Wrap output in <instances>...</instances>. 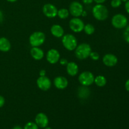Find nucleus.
<instances>
[{"label":"nucleus","mask_w":129,"mask_h":129,"mask_svg":"<svg viewBox=\"0 0 129 129\" xmlns=\"http://www.w3.org/2000/svg\"><path fill=\"white\" fill-rule=\"evenodd\" d=\"M92 13L97 20L104 21L108 16V10L103 4H96L92 9Z\"/></svg>","instance_id":"1"},{"label":"nucleus","mask_w":129,"mask_h":129,"mask_svg":"<svg viewBox=\"0 0 129 129\" xmlns=\"http://www.w3.org/2000/svg\"><path fill=\"white\" fill-rule=\"evenodd\" d=\"M91 52V47L87 43H82L76 47L75 49L76 57L80 60H84L88 58Z\"/></svg>","instance_id":"2"},{"label":"nucleus","mask_w":129,"mask_h":129,"mask_svg":"<svg viewBox=\"0 0 129 129\" xmlns=\"http://www.w3.org/2000/svg\"><path fill=\"white\" fill-rule=\"evenodd\" d=\"M62 43L64 48L69 51L74 50L78 46V40L74 35L72 34H66L62 38Z\"/></svg>","instance_id":"3"},{"label":"nucleus","mask_w":129,"mask_h":129,"mask_svg":"<svg viewBox=\"0 0 129 129\" xmlns=\"http://www.w3.org/2000/svg\"><path fill=\"white\" fill-rule=\"evenodd\" d=\"M45 40V35L42 31H35L30 35L29 43L31 47H40Z\"/></svg>","instance_id":"4"},{"label":"nucleus","mask_w":129,"mask_h":129,"mask_svg":"<svg viewBox=\"0 0 129 129\" xmlns=\"http://www.w3.org/2000/svg\"><path fill=\"white\" fill-rule=\"evenodd\" d=\"M112 24L113 27L117 29L124 28L127 26L128 19L122 14H117L112 17Z\"/></svg>","instance_id":"5"},{"label":"nucleus","mask_w":129,"mask_h":129,"mask_svg":"<svg viewBox=\"0 0 129 129\" xmlns=\"http://www.w3.org/2000/svg\"><path fill=\"white\" fill-rule=\"evenodd\" d=\"M79 82L83 86H89L94 83V76L91 72L84 71L79 76Z\"/></svg>","instance_id":"6"},{"label":"nucleus","mask_w":129,"mask_h":129,"mask_svg":"<svg viewBox=\"0 0 129 129\" xmlns=\"http://www.w3.org/2000/svg\"><path fill=\"white\" fill-rule=\"evenodd\" d=\"M69 28L75 33H79L84 29V23L81 19L78 17H74L69 21Z\"/></svg>","instance_id":"7"},{"label":"nucleus","mask_w":129,"mask_h":129,"mask_svg":"<svg viewBox=\"0 0 129 129\" xmlns=\"http://www.w3.org/2000/svg\"><path fill=\"white\" fill-rule=\"evenodd\" d=\"M83 11L84 8L83 5L78 1H73L69 5V13L74 17H79L81 16Z\"/></svg>","instance_id":"8"},{"label":"nucleus","mask_w":129,"mask_h":129,"mask_svg":"<svg viewBox=\"0 0 129 129\" xmlns=\"http://www.w3.org/2000/svg\"><path fill=\"white\" fill-rule=\"evenodd\" d=\"M43 13L49 18H53L57 15L58 10L56 6L51 3H47L42 8Z\"/></svg>","instance_id":"9"},{"label":"nucleus","mask_w":129,"mask_h":129,"mask_svg":"<svg viewBox=\"0 0 129 129\" xmlns=\"http://www.w3.org/2000/svg\"><path fill=\"white\" fill-rule=\"evenodd\" d=\"M37 85L38 88L42 91H47L52 86L51 81L49 78L44 76H40L37 80Z\"/></svg>","instance_id":"10"},{"label":"nucleus","mask_w":129,"mask_h":129,"mask_svg":"<svg viewBox=\"0 0 129 129\" xmlns=\"http://www.w3.org/2000/svg\"><path fill=\"white\" fill-rule=\"evenodd\" d=\"M47 60L50 64H54L57 63L60 59V54L57 50L54 49H51L47 52L46 54Z\"/></svg>","instance_id":"11"},{"label":"nucleus","mask_w":129,"mask_h":129,"mask_svg":"<svg viewBox=\"0 0 129 129\" xmlns=\"http://www.w3.org/2000/svg\"><path fill=\"white\" fill-rule=\"evenodd\" d=\"M35 123L40 128H45L49 124V118L44 113H39L35 117Z\"/></svg>","instance_id":"12"},{"label":"nucleus","mask_w":129,"mask_h":129,"mask_svg":"<svg viewBox=\"0 0 129 129\" xmlns=\"http://www.w3.org/2000/svg\"><path fill=\"white\" fill-rule=\"evenodd\" d=\"M102 61L106 66L113 67L118 62V58L114 54H107L103 56Z\"/></svg>","instance_id":"13"},{"label":"nucleus","mask_w":129,"mask_h":129,"mask_svg":"<svg viewBox=\"0 0 129 129\" xmlns=\"http://www.w3.org/2000/svg\"><path fill=\"white\" fill-rule=\"evenodd\" d=\"M68 80L64 76H57L54 80V86L59 89H64L68 87Z\"/></svg>","instance_id":"14"},{"label":"nucleus","mask_w":129,"mask_h":129,"mask_svg":"<svg viewBox=\"0 0 129 129\" xmlns=\"http://www.w3.org/2000/svg\"><path fill=\"white\" fill-rule=\"evenodd\" d=\"M30 54L33 59L36 60H40L44 57V52L39 47H32L30 50Z\"/></svg>","instance_id":"15"},{"label":"nucleus","mask_w":129,"mask_h":129,"mask_svg":"<svg viewBox=\"0 0 129 129\" xmlns=\"http://www.w3.org/2000/svg\"><path fill=\"white\" fill-rule=\"evenodd\" d=\"M50 32L52 35L56 38L62 37L64 35V28L58 24H54L50 28Z\"/></svg>","instance_id":"16"},{"label":"nucleus","mask_w":129,"mask_h":129,"mask_svg":"<svg viewBox=\"0 0 129 129\" xmlns=\"http://www.w3.org/2000/svg\"><path fill=\"white\" fill-rule=\"evenodd\" d=\"M67 73L71 76H75L78 74L79 68L77 64L74 62H69L66 65Z\"/></svg>","instance_id":"17"},{"label":"nucleus","mask_w":129,"mask_h":129,"mask_svg":"<svg viewBox=\"0 0 129 129\" xmlns=\"http://www.w3.org/2000/svg\"><path fill=\"white\" fill-rule=\"evenodd\" d=\"M11 43L6 37L0 38V51L6 52L11 49Z\"/></svg>","instance_id":"18"},{"label":"nucleus","mask_w":129,"mask_h":129,"mask_svg":"<svg viewBox=\"0 0 129 129\" xmlns=\"http://www.w3.org/2000/svg\"><path fill=\"white\" fill-rule=\"evenodd\" d=\"M94 83L98 87H103L107 84V79L102 75L97 76L94 78Z\"/></svg>","instance_id":"19"},{"label":"nucleus","mask_w":129,"mask_h":129,"mask_svg":"<svg viewBox=\"0 0 129 129\" xmlns=\"http://www.w3.org/2000/svg\"><path fill=\"white\" fill-rule=\"evenodd\" d=\"M87 86L82 87V88H79L78 89V96L81 98H85L89 96L90 92L89 91Z\"/></svg>","instance_id":"20"},{"label":"nucleus","mask_w":129,"mask_h":129,"mask_svg":"<svg viewBox=\"0 0 129 129\" xmlns=\"http://www.w3.org/2000/svg\"><path fill=\"white\" fill-rule=\"evenodd\" d=\"M69 15V10L66 8H60V10H58L57 15L60 19H66L68 18Z\"/></svg>","instance_id":"21"},{"label":"nucleus","mask_w":129,"mask_h":129,"mask_svg":"<svg viewBox=\"0 0 129 129\" xmlns=\"http://www.w3.org/2000/svg\"><path fill=\"white\" fill-rule=\"evenodd\" d=\"M83 30H84L86 34L88 35H91L94 34V31H95V28H94V26L92 24L87 23L84 25Z\"/></svg>","instance_id":"22"},{"label":"nucleus","mask_w":129,"mask_h":129,"mask_svg":"<svg viewBox=\"0 0 129 129\" xmlns=\"http://www.w3.org/2000/svg\"><path fill=\"white\" fill-rule=\"evenodd\" d=\"M24 129H39V127L34 122H29L25 124Z\"/></svg>","instance_id":"23"},{"label":"nucleus","mask_w":129,"mask_h":129,"mask_svg":"<svg viewBox=\"0 0 129 129\" xmlns=\"http://www.w3.org/2000/svg\"><path fill=\"white\" fill-rule=\"evenodd\" d=\"M123 37L125 41L129 44V25H127V26L125 28L123 33Z\"/></svg>","instance_id":"24"},{"label":"nucleus","mask_w":129,"mask_h":129,"mask_svg":"<svg viewBox=\"0 0 129 129\" xmlns=\"http://www.w3.org/2000/svg\"><path fill=\"white\" fill-rule=\"evenodd\" d=\"M122 1L121 0H112L111 1V6L112 7L116 8H118L121 5H122Z\"/></svg>","instance_id":"25"},{"label":"nucleus","mask_w":129,"mask_h":129,"mask_svg":"<svg viewBox=\"0 0 129 129\" xmlns=\"http://www.w3.org/2000/svg\"><path fill=\"white\" fill-rule=\"evenodd\" d=\"M89 57L93 60H98L100 59V55L96 52H92L90 53Z\"/></svg>","instance_id":"26"},{"label":"nucleus","mask_w":129,"mask_h":129,"mask_svg":"<svg viewBox=\"0 0 129 129\" xmlns=\"http://www.w3.org/2000/svg\"><path fill=\"white\" fill-rule=\"evenodd\" d=\"M5 103V99L3 96L0 95V108L4 106Z\"/></svg>","instance_id":"27"},{"label":"nucleus","mask_w":129,"mask_h":129,"mask_svg":"<svg viewBox=\"0 0 129 129\" xmlns=\"http://www.w3.org/2000/svg\"><path fill=\"white\" fill-rule=\"evenodd\" d=\"M59 62H60V64H61L62 66H66L67 64H68V61L66 59H64V58H63V59H61L59 60Z\"/></svg>","instance_id":"28"},{"label":"nucleus","mask_w":129,"mask_h":129,"mask_svg":"<svg viewBox=\"0 0 129 129\" xmlns=\"http://www.w3.org/2000/svg\"><path fill=\"white\" fill-rule=\"evenodd\" d=\"M125 11H127V13L129 14V0L127 1V2H125Z\"/></svg>","instance_id":"29"},{"label":"nucleus","mask_w":129,"mask_h":129,"mask_svg":"<svg viewBox=\"0 0 129 129\" xmlns=\"http://www.w3.org/2000/svg\"><path fill=\"white\" fill-rule=\"evenodd\" d=\"M83 3L85 5H89V4H91L93 2V0H82Z\"/></svg>","instance_id":"30"},{"label":"nucleus","mask_w":129,"mask_h":129,"mask_svg":"<svg viewBox=\"0 0 129 129\" xmlns=\"http://www.w3.org/2000/svg\"><path fill=\"white\" fill-rule=\"evenodd\" d=\"M39 75H40V76H44L46 75V71L44 69H41L39 72Z\"/></svg>","instance_id":"31"},{"label":"nucleus","mask_w":129,"mask_h":129,"mask_svg":"<svg viewBox=\"0 0 129 129\" xmlns=\"http://www.w3.org/2000/svg\"><path fill=\"white\" fill-rule=\"evenodd\" d=\"M125 88L126 90L129 92V79L125 82Z\"/></svg>","instance_id":"32"},{"label":"nucleus","mask_w":129,"mask_h":129,"mask_svg":"<svg viewBox=\"0 0 129 129\" xmlns=\"http://www.w3.org/2000/svg\"><path fill=\"white\" fill-rule=\"evenodd\" d=\"M4 20V15H3V13L2 11L0 10V24L1 23L3 22V21Z\"/></svg>","instance_id":"33"},{"label":"nucleus","mask_w":129,"mask_h":129,"mask_svg":"<svg viewBox=\"0 0 129 129\" xmlns=\"http://www.w3.org/2000/svg\"><path fill=\"white\" fill-rule=\"evenodd\" d=\"M93 1L97 4H103L107 0H93Z\"/></svg>","instance_id":"34"},{"label":"nucleus","mask_w":129,"mask_h":129,"mask_svg":"<svg viewBox=\"0 0 129 129\" xmlns=\"http://www.w3.org/2000/svg\"><path fill=\"white\" fill-rule=\"evenodd\" d=\"M12 129H23L20 126H15Z\"/></svg>","instance_id":"35"},{"label":"nucleus","mask_w":129,"mask_h":129,"mask_svg":"<svg viewBox=\"0 0 129 129\" xmlns=\"http://www.w3.org/2000/svg\"><path fill=\"white\" fill-rule=\"evenodd\" d=\"M87 15V13H86V11H83V13H82V15H81V16H86Z\"/></svg>","instance_id":"36"},{"label":"nucleus","mask_w":129,"mask_h":129,"mask_svg":"<svg viewBox=\"0 0 129 129\" xmlns=\"http://www.w3.org/2000/svg\"><path fill=\"white\" fill-rule=\"evenodd\" d=\"M7 1H8V2L10 3H15L16 2V1H17L18 0H6Z\"/></svg>","instance_id":"37"},{"label":"nucleus","mask_w":129,"mask_h":129,"mask_svg":"<svg viewBox=\"0 0 129 129\" xmlns=\"http://www.w3.org/2000/svg\"><path fill=\"white\" fill-rule=\"evenodd\" d=\"M44 129H52L50 127H45V128H44Z\"/></svg>","instance_id":"38"},{"label":"nucleus","mask_w":129,"mask_h":129,"mask_svg":"<svg viewBox=\"0 0 129 129\" xmlns=\"http://www.w3.org/2000/svg\"><path fill=\"white\" fill-rule=\"evenodd\" d=\"M121 1H122V2H127V1H128V0H121Z\"/></svg>","instance_id":"39"}]
</instances>
